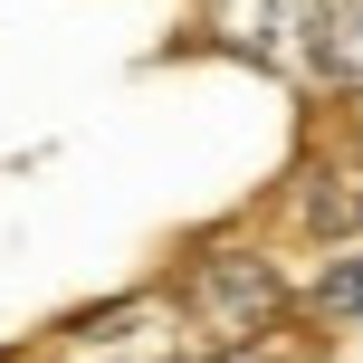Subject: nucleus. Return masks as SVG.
Wrapping results in <instances>:
<instances>
[{"label":"nucleus","mask_w":363,"mask_h":363,"mask_svg":"<svg viewBox=\"0 0 363 363\" xmlns=\"http://www.w3.org/2000/svg\"><path fill=\"white\" fill-rule=\"evenodd\" d=\"M172 296H182V315H191L201 345H249V335H277L296 315L287 268H277L268 249H239V239L191 249V268L172 277Z\"/></svg>","instance_id":"nucleus-1"},{"label":"nucleus","mask_w":363,"mask_h":363,"mask_svg":"<svg viewBox=\"0 0 363 363\" xmlns=\"http://www.w3.org/2000/svg\"><path fill=\"white\" fill-rule=\"evenodd\" d=\"M191 354H201V335L172 287H125L96 315L57 325V345H48V363H191Z\"/></svg>","instance_id":"nucleus-2"},{"label":"nucleus","mask_w":363,"mask_h":363,"mask_svg":"<svg viewBox=\"0 0 363 363\" xmlns=\"http://www.w3.org/2000/svg\"><path fill=\"white\" fill-rule=\"evenodd\" d=\"M315 19L325 0H211V38L230 57H258V67L315 77Z\"/></svg>","instance_id":"nucleus-3"},{"label":"nucleus","mask_w":363,"mask_h":363,"mask_svg":"<svg viewBox=\"0 0 363 363\" xmlns=\"http://www.w3.org/2000/svg\"><path fill=\"white\" fill-rule=\"evenodd\" d=\"M296 315H306V325H363V249L325 258V268L296 287Z\"/></svg>","instance_id":"nucleus-4"},{"label":"nucleus","mask_w":363,"mask_h":363,"mask_svg":"<svg viewBox=\"0 0 363 363\" xmlns=\"http://www.w3.org/2000/svg\"><path fill=\"white\" fill-rule=\"evenodd\" d=\"M315 77L363 96V0H325V19H315Z\"/></svg>","instance_id":"nucleus-5"},{"label":"nucleus","mask_w":363,"mask_h":363,"mask_svg":"<svg viewBox=\"0 0 363 363\" xmlns=\"http://www.w3.org/2000/svg\"><path fill=\"white\" fill-rule=\"evenodd\" d=\"M296 220H306L315 239H354V230H363V191H325V172H306V191H296Z\"/></svg>","instance_id":"nucleus-6"},{"label":"nucleus","mask_w":363,"mask_h":363,"mask_svg":"<svg viewBox=\"0 0 363 363\" xmlns=\"http://www.w3.org/2000/svg\"><path fill=\"white\" fill-rule=\"evenodd\" d=\"M191 363H277V335H249V345H201Z\"/></svg>","instance_id":"nucleus-7"}]
</instances>
